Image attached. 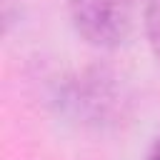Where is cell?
<instances>
[{"mask_svg":"<svg viewBox=\"0 0 160 160\" xmlns=\"http://www.w3.org/2000/svg\"><path fill=\"white\" fill-rule=\"evenodd\" d=\"M145 35L155 60L160 62V0H148L145 5Z\"/></svg>","mask_w":160,"mask_h":160,"instance_id":"2","label":"cell"},{"mask_svg":"<svg viewBox=\"0 0 160 160\" xmlns=\"http://www.w3.org/2000/svg\"><path fill=\"white\" fill-rule=\"evenodd\" d=\"M140 0H68L75 32L92 48L122 45L138 20Z\"/></svg>","mask_w":160,"mask_h":160,"instance_id":"1","label":"cell"},{"mask_svg":"<svg viewBox=\"0 0 160 160\" xmlns=\"http://www.w3.org/2000/svg\"><path fill=\"white\" fill-rule=\"evenodd\" d=\"M142 160H160V138L158 140H152V145L148 148V152H145V158Z\"/></svg>","mask_w":160,"mask_h":160,"instance_id":"3","label":"cell"}]
</instances>
